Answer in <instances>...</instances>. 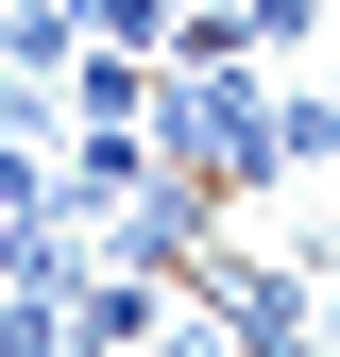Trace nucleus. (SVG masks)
Segmentation results:
<instances>
[{
  "label": "nucleus",
  "mask_w": 340,
  "mask_h": 357,
  "mask_svg": "<svg viewBox=\"0 0 340 357\" xmlns=\"http://www.w3.org/2000/svg\"><path fill=\"white\" fill-rule=\"evenodd\" d=\"M0 52H17V17H0Z\"/></svg>",
  "instance_id": "obj_3"
},
{
  "label": "nucleus",
  "mask_w": 340,
  "mask_h": 357,
  "mask_svg": "<svg viewBox=\"0 0 340 357\" xmlns=\"http://www.w3.org/2000/svg\"><path fill=\"white\" fill-rule=\"evenodd\" d=\"M323 17H340V0H238V52H255V68H272V52H307V34H323Z\"/></svg>",
  "instance_id": "obj_2"
},
{
  "label": "nucleus",
  "mask_w": 340,
  "mask_h": 357,
  "mask_svg": "<svg viewBox=\"0 0 340 357\" xmlns=\"http://www.w3.org/2000/svg\"><path fill=\"white\" fill-rule=\"evenodd\" d=\"M153 153L187 170V188H222V204H272L289 153H272V85H255V52H153Z\"/></svg>",
  "instance_id": "obj_1"
},
{
  "label": "nucleus",
  "mask_w": 340,
  "mask_h": 357,
  "mask_svg": "<svg viewBox=\"0 0 340 357\" xmlns=\"http://www.w3.org/2000/svg\"><path fill=\"white\" fill-rule=\"evenodd\" d=\"M323 102H340V68H323Z\"/></svg>",
  "instance_id": "obj_4"
}]
</instances>
